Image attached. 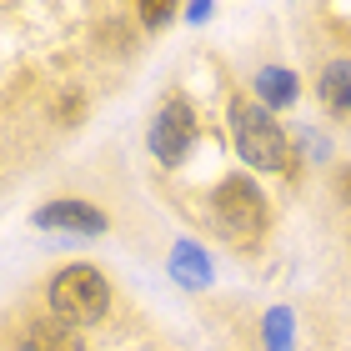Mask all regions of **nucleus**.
Instances as JSON below:
<instances>
[{"label":"nucleus","mask_w":351,"mask_h":351,"mask_svg":"<svg viewBox=\"0 0 351 351\" xmlns=\"http://www.w3.org/2000/svg\"><path fill=\"white\" fill-rule=\"evenodd\" d=\"M51 306H56L60 322L90 326V322H101L106 306H110V286H106V276L95 266H66L51 281Z\"/></svg>","instance_id":"obj_1"},{"label":"nucleus","mask_w":351,"mask_h":351,"mask_svg":"<svg viewBox=\"0 0 351 351\" xmlns=\"http://www.w3.org/2000/svg\"><path fill=\"white\" fill-rule=\"evenodd\" d=\"M231 136H236V151H241L256 171L286 166V136H281V125H276V116H271L266 106L236 101L231 106Z\"/></svg>","instance_id":"obj_2"},{"label":"nucleus","mask_w":351,"mask_h":351,"mask_svg":"<svg viewBox=\"0 0 351 351\" xmlns=\"http://www.w3.org/2000/svg\"><path fill=\"white\" fill-rule=\"evenodd\" d=\"M216 221H221V231L251 241V236L266 231V196L246 176H231V181H221V191H216Z\"/></svg>","instance_id":"obj_3"},{"label":"nucleus","mask_w":351,"mask_h":351,"mask_svg":"<svg viewBox=\"0 0 351 351\" xmlns=\"http://www.w3.org/2000/svg\"><path fill=\"white\" fill-rule=\"evenodd\" d=\"M191 141H196V116H191L186 101H171L161 116H156V125H151V151L161 156L166 166H176L191 151Z\"/></svg>","instance_id":"obj_4"},{"label":"nucleus","mask_w":351,"mask_h":351,"mask_svg":"<svg viewBox=\"0 0 351 351\" xmlns=\"http://www.w3.org/2000/svg\"><path fill=\"white\" fill-rule=\"evenodd\" d=\"M15 351H81V337L66 331L60 322H30L15 341Z\"/></svg>","instance_id":"obj_5"},{"label":"nucleus","mask_w":351,"mask_h":351,"mask_svg":"<svg viewBox=\"0 0 351 351\" xmlns=\"http://www.w3.org/2000/svg\"><path fill=\"white\" fill-rule=\"evenodd\" d=\"M40 226H71V231H101L106 226V216L101 211H90V206H71V201H60V206H45V211L36 216Z\"/></svg>","instance_id":"obj_6"},{"label":"nucleus","mask_w":351,"mask_h":351,"mask_svg":"<svg viewBox=\"0 0 351 351\" xmlns=\"http://www.w3.org/2000/svg\"><path fill=\"white\" fill-rule=\"evenodd\" d=\"M322 101L331 110H351V60H331L322 75Z\"/></svg>","instance_id":"obj_7"},{"label":"nucleus","mask_w":351,"mask_h":351,"mask_svg":"<svg viewBox=\"0 0 351 351\" xmlns=\"http://www.w3.org/2000/svg\"><path fill=\"white\" fill-rule=\"evenodd\" d=\"M261 101L266 106H291L296 101V81L286 71H261Z\"/></svg>","instance_id":"obj_8"},{"label":"nucleus","mask_w":351,"mask_h":351,"mask_svg":"<svg viewBox=\"0 0 351 351\" xmlns=\"http://www.w3.org/2000/svg\"><path fill=\"white\" fill-rule=\"evenodd\" d=\"M171 15H176L171 5H141V21H146V25H166Z\"/></svg>","instance_id":"obj_9"}]
</instances>
